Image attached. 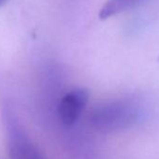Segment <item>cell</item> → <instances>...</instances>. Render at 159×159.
Listing matches in <instances>:
<instances>
[{
	"label": "cell",
	"instance_id": "cell-1",
	"mask_svg": "<svg viewBox=\"0 0 159 159\" xmlns=\"http://www.w3.org/2000/svg\"><path fill=\"white\" fill-rule=\"evenodd\" d=\"M144 116L145 109L139 99L125 98L97 106L90 114V122L97 130L112 133L137 125Z\"/></svg>",
	"mask_w": 159,
	"mask_h": 159
},
{
	"label": "cell",
	"instance_id": "cell-2",
	"mask_svg": "<svg viewBox=\"0 0 159 159\" xmlns=\"http://www.w3.org/2000/svg\"><path fill=\"white\" fill-rule=\"evenodd\" d=\"M3 125L11 159H46L24 128L15 109L7 103L2 111Z\"/></svg>",
	"mask_w": 159,
	"mask_h": 159
},
{
	"label": "cell",
	"instance_id": "cell-3",
	"mask_svg": "<svg viewBox=\"0 0 159 159\" xmlns=\"http://www.w3.org/2000/svg\"><path fill=\"white\" fill-rule=\"evenodd\" d=\"M89 99L88 91L77 88L66 93L57 105V116L66 127L73 126L83 114Z\"/></svg>",
	"mask_w": 159,
	"mask_h": 159
},
{
	"label": "cell",
	"instance_id": "cell-4",
	"mask_svg": "<svg viewBox=\"0 0 159 159\" xmlns=\"http://www.w3.org/2000/svg\"><path fill=\"white\" fill-rule=\"evenodd\" d=\"M144 0H107L99 11V18L106 20L114 15L122 13L125 11L133 9Z\"/></svg>",
	"mask_w": 159,
	"mask_h": 159
},
{
	"label": "cell",
	"instance_id": "cell-5",
	"mask_svg": "<svg viewBox=\"0 0 159 159\" xmlns=\"http://www.w3.org/2000/svg\"><path fill=\"white\" fill-rule=\"evenodd\" d=\"M6 1H7V0H0V6H2Z\"/></svg>",
	"mask_w": 159,
	"mask_h": 159
}]
</instances>
